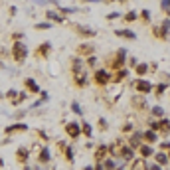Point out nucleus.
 <instances>
[{
  "label": "nucleus",
  "mask_w": 170,
  "mask_h": 170,
  "mask_svg": "<svg viewBox=\"0 0 170 170\" xmlns=\"http://www.w3.org/2000/svg\"><path fill=\"white\" fill-rule=\"evenodd\" d=\"M71 71L75 75V83L79 87L87 85V63L81 57H71Z\"/></svg>",
  "instance_id": "nucleus-1"
},
{
  "label": "nucleus",
  "mask_w": 170,
  "mask_h": 170,
  "mask_svg": "<svg viewBox=\"0 0 170 170\" xmlns=\"http://www.w3.org/2000/svg\"><path fill=\"white\" fill-rule=\"evenodd\" d=\"M12 57H14V61H18V63H24V60L28 57V45L22 44L20 40H16V42L12 44Z\"/></svg>",
  "instance_id": "nucleus-2"
},
{
  "label": "nucleus",
  "mask_w": 170,
  "mask_h": 170,
  "mask_svg": "<svg viewBox=\"0 0 170 170\" xmlns=\"http://www.w3.org/2000/svg\"><path fill=\"white\" fill-rule=\"evenodd\" d=\"M132 87H135L140 95H148L150 91H154V85H152L148 79H143V77H139V79L132 81Z\"/></svg>",
  "instance_id": "nucleus-3"
},
{
  "label": "nucleus",
  "mask_w": 170,
  "mask_h": 170,
  "mask_svg": "<svg viewBox=\"0 0 170 170\" xmlns=\"http://www.w3.org/2000/svg\"><path fill=\"white\" fill-rule=\"evenodd\" d=\"M65 132L69 135V139H79L81 136V125L79 123H75V121H69L67 125H65Z\"/></svg>",
  "instance_id": "nucleus-4"
},
{
  "label": "nucleus",
  "mask_w": 170,
  "mask_h": 170,
  "mask_svg": "<svg viewBox=\"0 0 170 170\" xmlns=\"http://www.w3.org/2000/svg\"><path fill=\"white\" fill-rule=\"evenodd\" d=\"M119 158H123V160H135V148L131 146V144H121V148H119Z\"/></svg>",
  "instance_id": "nucleus-5"
},
{
  "label": "nucleus",
  "mask_w": 170,
  "mask_h": 170,
  "mask_svg": "<svg viewBox=\"0 0 170 170\" xmlns=\"http://www.w3.org/2000/svg\"><path fill=\"white\" fill-rule=\"evenodd\" d=\"M111 73L107 71V69H97V71H95V83H99V85H107L111 81Z\"/></svg>",
  "instance_id": "nucleus-6"
},
{
  "label": "nucleus",
  "mask_w": 170,
  "mask_h": 170,
  "mask_svg": "<svg viewBox=\"0 0 170 170\" xmlns=\"http://www.w3.org/2000/svg\"><path fill=\"white\" fill-rule=\"evenodd\" d=\"M136 150L140 152V158H144V160L150 158V156H154V152H156L154 148H152V144H148V143H143L139 148H136Z\"/></svg>",
  "instance_id": "nucleus-7"
},
{
  "label": "nucleus",
  "mask_w": 170,
  "mask_h": 170,
  "mask_svg": "<svg viewBox=\"0 0 170 170\" xmlns=\"http://www.w3.org/2000/svg\"><path fill=\"white\" fill-rule=\"evenodd\" d=\"M125 57H127V49H125V48H119V49H117V53H115L113 67H115V69L123 67V63H125Z\"/></svg>",
  "instance_id": "nucleus-8"
},
{
  "label": "nucleus",
  "mask_w": 170,
  "mask_h": 170,
  "mask_svg": "<svg viewBox=\"0 0 170 170\" xmlns=\"http://www.w3.org/2000/svg\"><path fill=\"white\" fill-rule=\"evenodd\" d=\"M143 143H144V140H143V132H136V131H132V135L128 136V144H131V146L136 150V148H139Z\"/></svg>",
  "instance_id": "nucleus-9"
},
{
  "label": "nucleus",
  "mask_w": 170,
  "mask_h": 170,
  "mask_svg": "<svg viewBox=\"0 0 170 170\" xmlns=\"http://www.w3.org/2000/svg\"><path fill=\"white\" fill-rule=\"evenodd\" d=\"M16 160L22 162V164H26L28 160H30V150H28L26 146H20L18 150H16Z\"/></svg>",
  "instance_id": "nucleus-10"
},
{
  "label": "nucleus",
  "mask_w": 170,
  "mask_h": 170,
  "mask_svg": "<svg viewBox=\"0 0 170 170\" xmlns=\"http://www.w3.org/2000/svg\"><path fill=\"white\" fill-rule=\"evenodd\" d=\"M143 140H144V143H148V144H154L156 140H158V132L152 131V128H148V131L143 132Z\"/></svg>",
  "instance_id": "nucleus-11"
},
{
  "label": "nucleus",
  "mask_w": 170,
  "mask_h": 170,
  "mask_svg": "<svg viewBox=\"0 0 170 170\" xmlns=\"http://www.w3.org/2000/svg\"><path fill=\"white\" fill-rule=\"evenodd\" d=\"M49 160H52V152H49V148L42 146V148H40V154H38V162L45 164V162H49Z\"/></svg>",
  "instance_id": "nucleus-12"
},
{
  "label": "nucleus",
  "mask_w": 170,
  "mask_h": 170,
  "mask_svg": "<svg viewBox=\"0 0 170 170\" xmlns=\"http://www.w3.org/2000/svg\"><path fill=\"white\" fill-rule=\"evenodd\" d=\"M18 131H28V125L26 123H14V125H8L6 127V135H12V132H18Z\"/></svg>",
  "instance_id": "nucleus-13"
},
{
  "label": "nucleus",
  "mask_w": 170,
  "mask_h": 170,
  "mask_svg": "<svg viewBox=\"0 0 170 170\" xmlns=\"http://www.w3.org/2000/svg\"><path fill=\"white\" fill-rule=\"evenodd\" d=\"M154 162H158L160 166H166V164L170 162V158H168V152H164V150L154 152Z\"/></svg>",
  "instance_id": "nucleus-14"
},
{
  "label": "nucleus",
  "mask_w": 170,
  "mask_h": 170,
  "mask_svg": "<svg viewBox=\"0 0 170 170\" xmlns=\"http://www.w3.org/2000/svg\"><path fill=\"white\" fill-rule=\"evenodd\" d=\"M24 85H26V89L30 91V93H40V91H42V89H40V85L36 83L32 77H26V79H24Z\"/></svg>",
  "instance_id": "nucleus-15"
},
{
  "label": "nucleus",
  "mask_w": 170,
  "mask_h": 170,
  "mask_svg": "<svg viewBox=\"0 0 170 170\" xmlns=\"http://www.w3.org/2000/svg\"><path fill=\"white\" fill-rule=\"evenodd\" d=\"M128 75V69H125V67H119L117 71L113 73V77H111V81H117V83H121L123 79Z\"/></svg>",
  "instance_id": "nucleus-16"
},
{
  "label": "nucleus",
  "mask_w": 170,
  "mask_h": 170,
  "mask_svg": "<svg viewBox=\"0 0 170 170\" xmlns=\"http://www.w3.org/2000/svg\"><path fill=\"white\" fill-rule=\"evenodd\" d=\"M49 52H52V42H44V44L40 45L38 49H36V56H40V57H45Z\"/></svg>",
  "instance_id": "nucleus-17"
},
{
  "label": "nucleus",
  "mask_w": 170,
  "mask_h": 170,
  "mask_svg": "<svg viewBox=\"0 0 170 170\" xmlns=\"http://www.w3.org/2000/svg\"><path fill=\"white\" fill-rule=\"evenodd\" d=\"M109 156V146H105V144H101V146H97V150H95V158L97 160H103Z\"/></svg>",
  "instance_id": "nucleus-18"
},
{
  "label": "nucleus",
  "mask_w": 170,
  "mask_h": 170,
  "mask_svg": "<svg viewBox=\"0 0 170 170\" xmlns=\"http://www.w3.org/2000/svg\"><path fill=\"white\" fill-rule=\"evenodd\" d=\"M115 34L119 38H127V40H136V34L132 30H115Z\"/></svg>",
  "instance_id": "nucleus-19"
},
{
  "label": "nucleus",
  "mask_w": 170,
  "mask_h": 170,
  "mask_svg": "<svg viewBox=\"0 0 170 170\" xmlns=\"http://www.w3.org/2000/svg\"><path fill=\"white\" fill-rule=\"evenodd\" d=\"M103 166H105V170H115V168H117V160H115L113 156L103 158Z\"/></svg>",
  "instance_id": "nucleus-20"
},
{
  "label": "nucleus",
  "mask_w": 170,
  "mask_h": 170,
  "mask_svg": "<svg viewBox=\"0 0 170 170\" xmlns=\"http://www.w3.org/2000/svg\"><path fill=\"white\" fill-rule=\"evenodd\" d=\"M132 168H135V170H148V166H146V160H144V158L132 160Z\"/></svg>",
  "instance_id": "nucleus-21"
},
{
  "label": "nucleus",
  "mask_w": 170,
  "mask_h": 170,
  "mask_svg": "<svg viewBox=\"0 0 170 170\" xmlns=\"http://www.w3.org/2000/svg\"><path fill=\"white\" fill-rule=\"evenodd\" d=\"M45 18H48V20H53V22H63V18H61L56 10H48V12H45Z\"/></svg>",
  "instance_id": "nucleus-22"
},
{
  "label": "nucleus",
  "mask_w": 170,
  "mask_h": 170,
  "mask_svg": "<svg viewBox=\"0 0 170 170\" xmlns=\"http://www.w3.org/2000/svg\"><path fill=\"white\" fill-rule=\"evenodd\" d=\"M160 32H162V36L166 38V36L170 34V18H166V20H162V24H160Z\"/></svg>",
  "instance_id": "nucleus-23"
},
{
  "label": "nucleus",
  "mask_w": 170,
  "mask_h": 170,
  "mask_svg": "<svg viewBox=\"0 0 170 170\" xmlns=\"http://www.w3.org/2000/svg\"><path fill=\"white\" fill-rule=\"evenodd\" d=\"M81 132L85 135V139H91V136H93V127H91L89 123H83V125H81Z\"/></svg>",
  "instance_id": "nucleus-24"
},
{
  "label": "nucleus",
  "mask_w": 170,
  "mask_h": 170,
  "mask_svg": "<svg viewBox=\"0 0 170 170\" xmlns=\"http://www.w3.org/2000/svg\"><path fill=\"white\" fill-rule=\"evenodd\" d=\"M135 71H136V75H146L148 73V63H139L135 67Z\"/></svg>",
  "instance_id": "nucleus-25"
},
{
  "label": "nucleus",
  "mask_w": 170,
  "mask_h": 170,
  "mask_svg": "<svg viewBox=\"0 0 170 170\" xmlns=\"http://www.w3.org/2000/svg\"><path fill=\"white\" fill-rule=\"evenodd\" d=\"M63 150H65V160H67V162H73V160H75V152H73V148L71 146H65Z\"/></svg>",
  "instance_id": "nucleus-26"
},
{
  "label": "nucleus",
  "mask_w": 170,
  "mask_h": 170,
  "mask_svg": "<svg viewBox=\"0 0 170 170\" xmlns=\"http://www.w3.org/2000/svg\"><path fill=\"white\" fill-rule=\"evenodd\" d=\"M150 113L154 115V117H164V107H160V105H154L150 109Z\"/></svg>",
  "instance_id": "nucleus-27"
},
{
  "label": "nucleus",
  "mask_w": 170,
  "mask_h": 170,
  "mask_svg": "<svg viewBox=\"0 0 170 170\" xmlns=\"http://www.w3.org/2000/svg\"><path fill=\"white\" fill-rule=\"evenodd\" d=\"M166 89H168V83H158V85H154V91H156V95H162Z\"/></svg>",
  "instance_id": "nucleus-28"
},
{
  "label": "nucleus",
  "mask_w": 170,
  "mask_h": 170,
  "mask_svg": "<svg viewBox=\"0 0 170 170\" xmlns=\"http://www.w3.org/2000/svg\"><path fill=\"white\" fill-rule=\"evenodd\" d=\"M160 8L164 10V14L170 16V0H160Z\"/></svg>",
  "instance_id": "nucleus-29"
},
{
  "label": "nucleus",
  "mask_w": 170,
  "mask_h": 170,
  "mask_svg": "<svg viewBox=\"0 0 170 170\" xmlns=\"http://www.w3.org/2000/svg\"><path fill=\"white\" fill-rule=\"evenodd\" d=\"M71 111H73L75 115H83V109L79 107V103H77V101H73V103H71Z\"/></svg>",
  "instance_id": "nucleus-30"
},
{
  "label": "nucleus",
  "mask_w": 170,
  "mask_h": 170,
  "mask_svg": "<svg viewBox=\"0 0 170 170\" xmlns=\"http://www.w3.org/2000/svg\"><path fill=\"white\" fill-rule=\"evenodd\" d=\"M79 52L81 53H87V56H93V45H81Z\"/></svg>",
  "instance_id": "nucleus-31"
},
{
  "label": "nucleus",
  "mask_w": 170,
  "mask_h": 170,
  "mask_svg": "<svg viewBox=\"0 0 170 170\" xmlns=\"http://www.w3.org/2000/svg\"><path fill=\"white\" fill-rule=\"evenodd\" d=\"M49 28H52L49 22H38L36 24V30H49Z\"/></svg>",
  "instance_id": "nucleus-32"
},
{
  "label": "nucleus",
  "mask_w": 170,
  "mask_h": 170,
  "mask_svg": "<svg viewBox=\"0 0 170 170\" xmlns=\"http://www.w3.org/2000/svg\"><path fill=\"white\" fill-rule=\"evenodd\" d=\"M136 18H139V16H136V12H127V14H125V20H127V22H135V20Z\"/></svg>",
  "instance_id": "nucleus-33"
},
{
  "label": "nucleus",
  "mask_w": 170,
  "mask_h": 170,
  "mask_svg": "<svg viewBox=\"0 0 170 170\" xmlns=\"http://www.w3.org/2000/svg\"><path fill=\"white\" fill-rule=\"evenodd\" d=\"M85 63H87V65H91V67H95V65H97V57H95V56H89Z\"/></svg>",
  "instance_id": "nucleus-34"
},
{
  "label": "nucleus",
  "mask_w": 170,
  "mask_h": 170,
  "mask_svg": "<svg viewBox=\"0 0 170 170\" xmlns=\"http://www.w3.org/2000/svg\"><path fill=\"white\" fill-rule=\"evenodd\" d=\"M148 170H164V166H160L158 162H152V164H146Z\"/></svg>",
  "instance_id": "nucleus-35"
},
{
  "label": "nucleus",
  "mask_w": 170,
  "mask_h": 170,
  "mask_svg": "<svg viewBox=\"0 0 170 170\" xmlns=\"http://www.w3.org/2000/svg\"><path fill=\"white\" fill-rule=\"evenodd\" d=\"M99 128H101V131H107V128H109V125H107V121H105V119H99Z\"/></svg>",
  "instance_id": "nucleus-36"
},
{
  "label": "nucleus",
  "mask_w": 170,
  "mask_h": 170,
  "mask_svg": "<svg viewBox=\"0 0 170 170\" xmlns=\"http://www.w3.org/2000/svg\"><path fill=\"white\" fill-rule=\"evenodd\" d=\"M160 150H170V140H162V143H160Z\"/></svg>",
  "instance_id": "nucleus-37"
},
{
  "label": "nucleus",
  "mask_w": 170,
  "mask_h": 170,
  "mask_svg": "<svg viewBox=\"0 0 170 170\" xmlns=\"http://www.w3.org/2000/svg\"><path fill=\"white\" fill-rule=\"evenodd\" d=\"M115 18H121V12H111V14L107 16V20H115Z\"/></svg>",
  "instance_id": "nucleus-38"
},
{
  "label": "nucleus",
  "mask_w": 170,
  "mask_h": 170,
  "mask_svg": "<svg viewBox=\"0 0 170 170\" xmlns=\"http://www.w3.org/2000/svg\"><path fill=\"white\" fill-rule=\"evenodd\" d=\"M128 65H131V67H136V65H139V60H136V57H128Z\"/></svg>",
  "instance_id": "nucleus-39"
},
{
  "label": "nucleus",
  "mask_w": 170,
  "mask_h": 170,
  "mask_svg": "<svg viewBox=\"0 0 170 170\" xmlns=\"http://www.w3.org/2000/svg\"><path fill=\"white\" fill-rule=\"evenodd\" d=\"M123 131H125V132H131V131H135V127H132V123H127V125L123 127Z\"/></svg>",
  "instance_id": "nucleus-40"
},
{
  "label": "nucleus",
  "mask_w": 170,
  "mask_h": 170,
  "mask_svg": "<svg viewBox=\"0 0 170 170\" xmlns=\"http://www.w3.org/2000/svg\"><path fill=\"white\" fill-rule=\"evenodd\" d=\"M93 170H105V166H103V160H97V164L93 166Z\"/></svg>",
  "instance_id": "nucleus-41"
},
{
  "label": "nucleus",
  "mask_w": 170,
  "mask_h": 170,
  "mask_svg": "<svg viewBox=\"0 0 170 170\" xmlns=\"http://www.w3.org/2000/svg\"><path fill=\"white\" fill-rule=\"evenodd\" d=\"M140 16H143L144 20H150V12L148 10H140Z\"/></svg>",
  "instance_id": "nucleus-42"
},
{
  "label": "nucleus",
  "mask_w": 170,
  "mask_h": 170,
  "mask_svg": "<svg viewBox=\"0 0 170 170\" xmlns=\"http://www.w3.org/2000/svg\"><path fill=\"white\" fill-rule=\"evenodd\" d=\"M18 95V91L16 89H10V91H6V97H16Z\"/></svg>",
  "instance_id": "nucleus-43"
},
{
  "label": "nucleus",
  "mask_w": 170,
  "mask_h": 170,
  "mask_svg": "<svg viewBox=\"0 0 170 170\" xmlns=\"http://www.w3.org/2000/svg\"><path fill=\"white\" fill-rule=\"evenodd\" d=\"M81 170H93V166H83Z\"/></svg>",
  "instance_id": "nucleus-44"
},
{
  "label": "nucleus",
  "mask_w": 170,
  "mask_h": 170,
  "mask_svg": "<svg viewBox=\"0 0 170 170\" xmlns=\"http://www.w3.org/2000/svg\"><path fill=\"white\" fill-rule=\"evenodd\" d=\"M83 2H101V0H83Z\"/></svg>",
  "instance_id": "nucleus-45"
},
{
  "label": "nucleus",
  "mask_w": 170,
  "mask_h": 170,
  "mask_svg": "<svg viewBox=\"0 0 170 170\" xmlns=\"http://www.w3.org/2000/svg\"><path fill=\"white\" fill-rule=\"evenodd\" d=\"M24 170H36V168H30V166H24Z\"/></svg>",
  "instance_id": "nucleus-46"
},
{
  "label": "nucleus",
  "mask_w": 170,
  "mask_h": 170,
  "mask_svg": "<svg viewBox=\"0 0 170 170\" xmlns=\"http://www.w3.org/2000/svg\"><path fill=\"white\" fill-rule=\"evenodd\" d=\"M168 158H170V150H168Z\"/></svg>",
  "instance_id": "nucleus-47"
},
{
  "label": "nucleus",
  "mask_w": 170,
  "mask_h": 170,
  "mask_svg": "<svg viewBox=\"0 0 170 170\" xmlns=\"http://www.w3.org/2000/svg\"><path fill=\"white\" fill-rule=\"evenodd\" d=\"M109 2H115V0H109Z\"/></svg>",
  "instance_id": "nucleus-48"
}]
</instances>
